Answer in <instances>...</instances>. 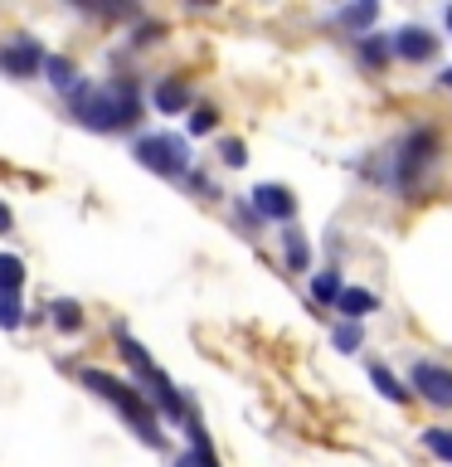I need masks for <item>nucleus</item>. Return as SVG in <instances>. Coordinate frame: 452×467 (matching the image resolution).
Masks as SVG:
<instances>
[{
  "label": "nucleus",
  "mask_w": 452,
  "mask_h": 467,
  "mask_svg": "<svg viewBox=\"0 0 452 467\" xmlns=\"http://www.w3.org/2000/svg\"><path fill=\"white\" fill-rule=\"evenodd\" d=\"M68 102L73 112H78L83 127L93 131H122V127H137L141 122V98L137 88H131V78H112V83H83V88H68Z\"/></svg>",
  "instance_id": "f257e3e1"
},
{
  "label": "nucleus",
  "mask_w": 452,
  "mask_h": 467,
  "mask_svg": "<svg viewBox=\"0 0 452 467\" xmlns=\"http://www.w3.org/2000/svg\"><path fill=\"white\" fill-rule=\"evenodd\" d=\"M83 385L93 389V394H102L108 404H117V409H122V419H131V429H137V438H141V443L160 448L156 414H151V404H146L141 394H137V385H127V379H112L108 370H83Z\"/></svg>",
  "instance_id": "f03ea898"
},
{
  "label": "nucleus",
  "mask_w": 452,
  "mask_h": 467,
  "mask_svg": "<svg viewBox=\"0 0 452 467\" xmlns=\"http://www.w3.org/2000/svg\"><path fill=\"white\" fill-rule=\"evenodd\" d=\"M433 161H437V131L433 127H414L399 141V151H394V185H399V190H418L423 175L433 171Z\"/></svg>",
  "instance_id": "7ed1b4c3"
},
{
  "label": "nucleus",
  "mask_w": 452,
  "mask_h": 467,
  "mask_svg": "<svg viewBox=\"0 0 452 467\" xmlns=\"http://www.w3.org/2000/svg\"><path fill=\"white\" fill-rule=\"evenodd\" d=\"M137 161L146 171L166 175V181H180L190 175V146L180 137H166V131H156V137H141L137 141Z\"/></svg>",
  "instance_id": "20e7f679"
},
{
  "label": "nucleus",
  "mask_w": 452,
  "mask_h": 467,
  "mask_svg": "<svg viewBox=\"0 0 452 467\" xmlns=\"http://www.w3.org/2000/svg\"><path fill=\"white\" fill-rule=\"evenodd\" d=\"M44 64V49L29 35H15L10 44H0V68L10 73V78H35Z\"/></svg>",
  "instance_id": "39448f33"
},
{
  "label": "nucleus",
  "mask_w": 452,
  "mask_h": 467,
  "mask_svg": "<svg viewBox=\"0 0 452 467\" xmlns=\"http://www.w3.org/2000/svg\"><path fill=\"white\" fill-rule=\"evenodd\" d=\"M414 389H418L428 404L452 409V370H447V365H437V360H418V365H414Z\"/></svg>",
  "instance_id": "423d86ee"
},
{
  "label": "nucleus",
  "mask_w": 452,
  "mask_h": 467,
  "mask_svg": "<svg viewBox=\"0 0 452 467\" xmlns=\"http://www.w3.org/2000/svg\"><path fill=\"white\" fill-rule=\"evenodd\" d=\"M389 54H399L404 64H428L437 54V35H428V29H418V25H404L399 35H389Z\"/></svg>",
  "instance_id": "0eeeda50"
},
{
  "label": "nucleus",
  "mask_w": 452,
  "mask_h": 467,
  "mask_svg": "<svg viewBox=\"0 0 452 467\" xmlns=\"http://www.w3.org/2000/svg\"><path fill=\"white\" fill-rule=\"evenodd\" d=\"M292 214H297V200H292L287 185H258V190H253V219L292 224Z\"/></svg>",
  "instance_id": "6e6552de"
},
{
  "label": "nucleus",
  "mask_w": 452,
  "mask_h": 467,
  "mask_svg": "<svg viewBox=\"0 0 452 467\" xmlns=\"http://www.w3.org/2000/svg\"><path fill=\"white\" fill-rule=\"evenodd\" d=\"M151 102H156V112L175 117V112H185V108H190V88H185L180 78H160V83H156V93H151Z\"/></svg>",
  "instance_id": "1a4fd4ad"
},
{
  "label": "nucleus",
  "mask_w": 452,
  "mask_h": 467,
  "mask_svg": "<svg viewBox=\"0 0 452 467\" xmlns=\"http://www.w3.org/2000/svg\"><path fill=\"white\" fill-rule=\"evenodd\" d=\"M375 306H379V297L370 287H341V297H335V312L345 321H360L365 312H375Z\"/></svg>",
  "instance_id": "9d476101"
},
{
  "label": "nucleus",
  "mask_w": 452,
  "mask_h": 467,
  "mask_svg": "<svg viewBox=\"0 0 452 467\" xmlns=\"http://www.w3.org/2000/svg\"><path fill=\"white\" fill-rule=\"evenodd\" d=\"M370 379H375V389L385 394L389 404H408V385H404V379H394L385 365H370Z\"/></svg>",
  "instance_id": "9b49d317"
},
{
  "label": "nucleus",
  "mask_w": 452,
  "mask_h": 467,
  "mask_svg": "<svg viewBox=\"0 0 452 467\" xmlns=\"http://www.w3.org/2000/svg\"><path fill=\"white\" fill-rule=\"evenodd\" d=\"M20 287H25V263L15 254H0V292H5V297H20Z\"/></svg>",
  "instance_id": "f8f14e48"
},
{
  "label": "nucleus",
  "mask_w": 452,
  "mask_h": 467,
  "mask_svg": "<svg viewBox=\"0 0 452 467\" xmlns=\"http://www.w3.org/2000/svg\"><path fill=\"white\" fill-rule=\"evenodd\" d=\"M282 248H287V268H292V273H306V268H312V248H306V239H302L297 229L282 234Z\"/></svg>",
  "instance_id": "ddd939ff"
},
{
  "label": "nucleus",
  "mask_w": 452,
  "mask_h": 467,
  "mask_svg": "<svg viewBox=\"0 0 452 467\" xmlns=\"http://www.w3.org/2000/svg\"><path fill=\"white\" fill-rule=\"evenodd\" d=\"M49 312H54V327H58V331H68V336H73V331H83V306L73 302V297H58Z\"/></svg>",
  "instance_id": "4468645a"
},
{
  "label": "nucleus",
  "mask_w": 452,
  "mask_h": 467,
  "mask_svg": "<svg viewBox=\"0 0 452 467\" xmlns=\"http://www.w3.org/2000/svg\"><path fill=\"white\" fill-rule=\"evenodd\" d=\"M312 297H316L321 306H335V297H341V273H335V268H321V273L312 277Z\"/></svg>",
  "instance_id": "2eb2a0df"
},
{
  "label": "nucleus",
  "mask_w": 452,
  "mask_h": 467,
  "mask_svg": "<svg viewBox=\"0 0 452 467\" xmlns=\"http://www.w3.org/2000/svg\"><path fill=\"white\" fill-rule=\"evenodd\" d=\"M39 68L49 73V83H54V88H64V93L73 88V78H78V73H73V64H68V58H58V54H44V64H39Z\"/></svg>",
  "instance_id": "dca6fc26"
},
{
  "label": "nucleus",
  "mask_w": 452,
  "mask_h": 467,
  "mask_svg": "<svg viewBox=\"0 0 452 467\" xmlns=\"http://www.w3.org/2000/svg\"><path fill=\"white\" fill-rule=\"evenodd\" d=\"M360 64H370V68H385V64H389V39H379V35H365V39H360Z\"/></svg>",
  "instance_id": "f3484780"
},
{
  "label": "nucleus",
  "mask_w": 452,
  "mask_h": 467,
  "mask_svg": "<svg viewBox=\"0 0 452 467\" xmlns=\"http://www.w3.org/2000/svg\"><path fill=\"white\" fill-rule=\"evenodd\" d=\"M423 448L437 452L443 462H452V429H428V433H423Z\"/></svg>",
  "instance_id": "a211bd4d"
},
{
  "label": "nucleus",
  "mask_w": 452,
  "mask_h": 467,
  "mask_svg": "<svg viewBox=\"0 0 452 467\" xmlns=\"http://www.w3.org/2000/svg\"><path fill=\"white\" fill-rule=\"evenodd\" d=\"M25 321V306H20V297H5L0 292V331H15Z\"/></svg>",
  "instance_id": "6ab92c4d"
},
{
  "label": "nucleus",
  "mask_w": 452,
  "mask_h": 467,
  "mask_svg": "<svg viewBox=\"0 0 452 467\" xmlns=\"http://www.w3.org/2000/svg\"><path fill=\"white\" fill-rule=\"evenodd\" d=\"M219 161H224V166H233V171H239L243 161H248V146H243L239 137H224V141H219Z\"/></svg>",
  "instance_id": "aec40b11"
},
{
  "label": "nucleus",
  "mask_w": 452,
  "mask_h": 467,
  "mask_svg": "<svg viewBox=\"0 0 452 467\" xmlns=\"http://www.w3.org/2000/svg\"><path fill=\"white\" fill-rule=\"evenodd\" d=\"M375 15H379V5H350V10H341V20H345L350 29H370Z\"/></svg>",
  "instance_id": "412c9836"
},
{
  "label": "nucleus",
  "mask_w": 452,
  "mask_h": 467,
  "mask_svg": "<svg viewBox=\"0 0 452 467\" xmlns=\"http://www.w3.org/2000/svg\"><path fill=\"white\" fill-rule=\"evenodd\" d=\"M331 341H335V350H345V356H350V350H360V321H345V327H335Z\"/></svg>",
  "instance_id": "4be33fe9"
},
{
  "label": "nucleus",
  "mask_w": 452,
  "mask_h": 467,
  "mask_svg": "<svg viewBox=\"0 0 452 467\" xmlns=\"http://www.w3.org/2000/svg\"><path fill=\"white\" fill-rule=\"evenodd\" d=\"M214 127H219L214 108H195V112H190V131H195V137H204V131H214Z\"/></svg>",
  "instance_id": "5701e85b"
},
{
  "label": "nucleus",
  "mask_w": 452,
  "mask_h": 467,
  "mask_svg": "<svg viewBox=\"0 0 452 467\" xmlns=\"http://www.w3.org/2000/svg\"><path fill=\"white\" fill-rule=\"evenodd\" d=\"M175 467H200V458H195V452H180V458H175Z\"/></svg>",
  "instance_id": "b1692460"
},
{
  "label": "nucleus",
  "mask_w": 452,
  "mask_h": 467,
  "mask_svg": "<svg viewBox=\"0 0 452 467\" xmlns=\"http://www.w3.org/2000/svg\"><path fill=\"white\" fill-rule=\"evenodd\" d=\"M5 229H10V210L0 204V234H5Z\"/></svg>",
  "instance_id": "393cba45"
},
{
  "label": "nucleus",
  "mask_w": 452,
  "mask_h": 467,
  "mask_svg": "<svg viewBox=\"0 0 452 467\" xmlns=\"http://www.w3.org/2000/svg\"><path fill=\"white\" fill-rule=\"evenodd\" d=\"M443 83H447V88H452V68H447V73H443Z\"/></svg>",
  "instance_id": "a878e982"
},
{
  "label": "nucleus",
  "mask_w": 452,
  "mask_h": 467,
  "mask_svg": "<svg viewBox=\"0 0 452 467\" xmlns=\"http://www.w3.org/2000/svg\"><path fill=\"white\" fill-rule=\"evenodd\" d=\"M447 29H452V10H447Z\"/></svg>",
  "instance_id": "bb28decb"
}]
</instances>
